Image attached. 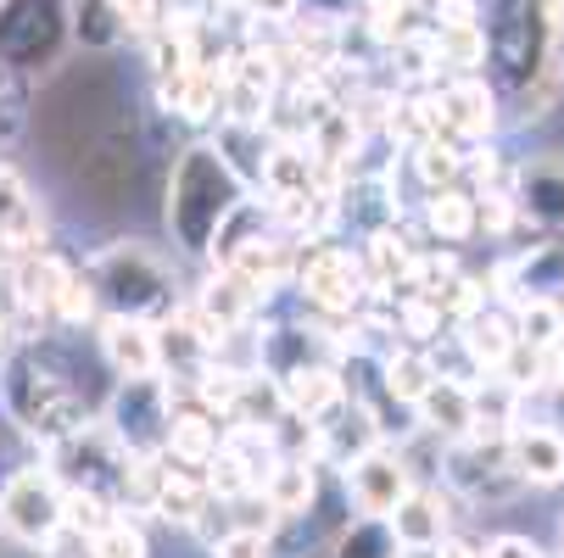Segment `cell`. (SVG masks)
<instances>
[{
	"mask_svg": "<svg viewBox=\"0 0 564 558\" xmlns=\"http://www.w3.org/2000/svg\"><path fill=\"white\" fill-rule=\"evenodd\" d=\"M7 341H12V336H7V325H0V352H7Z\"/></svg>",
	"mask_w": 564,
	"mask_h": 558,
	"instance_id": "obj_37",
	"label": "cell"
},
{
	"mask_svg": "<svg viewBox=\"0 0 564 558\" xmlns=\"http://www.w3.org/2000/svg\"><path fill=\"white\" fill-rule=\"evenodd\" d=\"M391 558H436V552H431V547H397Z\"/></svg>",
	"mask_w": 564,
	"mask_h": 558,
	"instance_id": "obj_35",
	"label": "cell"
},
{
	"mask_svg": "<svg viewBox=\"0 0 564 558\" xmlns=\"http://www.w3.org/2000/svg\"><path fill=\"white\" fill-rule=\"evenodd\" d=\"M191 302L213 318L218 330H229V336H235V330H252V325H258V313L269 307V296H263V291H252L247 280L229 274V269H213V280H207Z\"/></svg>",
	"mask_w": 564,
	"mask_h": 558,
	"instance_id": "obj_19",
	"label": "cell"
},
{
	"mask_svg": "<svg viewBox=\"0 0 564 558\" xmlns=\"http://www.w3.org/2000/svg\"><path fill=\"white\" fill-rule=\"evenodd\" d=\"M0 403H7V414L40 441H62L73 430H85L96 419V396H90V380L85 369H78L73 358H62L56 341H23L7 369H0Z\"/></svg>",
	"mask_w": 564,
	"mask_h": 558,
	"instance_id": "obj_1",
	"label": "cell"
},
{
	"mask_svg": "<svg viewBox=\"0 0 564 558\" xmlns=\"http://www.w3.org/2000/svg\"><path fill=\"white\" fill-rule=\"evenodd\" d=\"M318 469H325L318 458H274V469L258 486V497L269 503L274 519H302L318 508V492H325V474Z\"/></svg>",
	"mask_w": 564,
	"mask_h": 558,
	"instance_id": "obj_16",
	"label": "cell"
},
{
	"mask_svg": "<svg viewBox=\"0 0 564 558\" xmlns=\"http://www.w3.org/2000/svg\"><path fill=\"white\" fill-rule=\"evenodd\" d=\"M431 552H436V558H487V536L453 525V530H442V541H436Z\"/></svg>",
	"mask_w": 564,
	"mask_h": 558,
	"instance_id": "obj_33",
	"label": "cell"
},
{
	"mask_svg": "<svg viewBox=\"0 0 564 558\" xmlns=\"http://www.w3.org/2000/svg\"><path fill=\"white\" fill-rule=\"evenodd\" d=\"M291 291L318 318H352L369 302V274H364V258L352 247H336L325 234V241H302L296 247Z\"/></svg>",
	"mask_w": 564,
	"mask_h": 558,
	"instance_id": "obj_4",
	"label": "cell"
},
{
	"mask_svg": "<svg viewBox=\"0 0 564 558\" xmlns=\"http://www.w3.org/2000/svg\"><path fill=\"white\" fill-rule=\"evenodd\" d=\"M112 12L123 23L129 40H151V34H163L169 29V12H174V0H112Z\"/></svg>",
	"mask_w": 564,
	"mask_h": 558,
	"instance_id": "obj_29",
	"label": "cell"
},
{
	"mask_svg": "<svg viewBox=\"0 0 564 558\" xmlns=\"http://www.w3.org/2000/svg\"><path fill=\"white\" fill-rule=\"evenodd\" d=\"M509 201H514V234L536 229L564 241V151H542L509 168Z\"/></svg>",
	"mask_w": 564,
	"mask_h": 558,
	"instance_id": "obj_10",
	"label": "cell"
},
{
	"mask_svg": "<svg viewBox=\"0 0 564 558\" xmlns=\"http://www.w3.org/2000/svg\"><path fill=\"white\" fill-rule=\"evenodd\" d=\"M431 112H436V134H447L453 145H487L498 134V90L487 85V73H458V78H436L425 90Z\"/></svg>",
	"mask_w": 564,
	"mask_h": 558,
	"instance_id": "obj_9",
	"label": "cell"
},
{
	"mask_svg": "<svg viewBox=\"0 0 564 558\" xmlns=\"http://www.w3.org/2000/svg\"><path fill=\"white\" fill-rule=\"evenodd\" d=\"M252 190L229 174V163L213 151V140H196L174 156L169 174V234L185 258H207L213 234L224 229V218L247 201Z\"/></svg>",
	"mask_w": 564,
	"mask_h": 558,
	"instance_id": "obj_2",
	"label": "cell"
},
{
	"mask_svg": "<svg viewBox=\"0 0 564 558\" xmlns=\"http://www.w3.org/2000/svg\"><path fill=\"white\" fill-rule=\"evenodd\" d=\"M224 447V419H213L207 408H196V403H180L174 396V419H169V458H180V463H207L213 452Z\"/></svg>",
	"mask_w": 564,
	"mask_h": 558,
	"instance_id": "obj_21",
	"label": "cell"
},
{
	"mask_svg": "<svg viewBox=\"0 0 564 558\" xmlns=\"http://www.w3.org/2000/svg\"><path fill=\"white\" fill-rule=\"evenodd\" d=\"M509 313H514V341L520 347L553 352L564 341V302H553V296H520V302H509Z\"/></svg>",
	"mask_w": 564,
	"mask_h": 558,
	"instance_id": "obj_23",
	"label": "cell"
},
{
	"mask_svg": "<svg viewBox=\"0 0 564 558\" xmlns=\"http://www.w3.org/2000/svg\"><path fill=\"white\" fill-rule=\"evenodd\" d=\"M414 486H420V474L397 441H380V447L358 452L352 463H341V492L358 508V519H386Z\"/></svg>",
	"mask_w": 564,
	"mask_h": 558,
	"instance_id": "obj_8",
	"label": "cell"
},
{
	"mask_svg": "<svg viewBox=\"0 0 564 558\" xmlns=\"http://www.w3.org/2000/svg\"><path fill=\"white\" fill-rule=\"evenodd\" d=\"M409 168H414V179H420L425 196L431 190H447V185L464 179V145H453L447 134H431V140H420L409 151Z\"/></svg>",
	"mask_w": 564,
	"mask_h": 558,
	"instance_id": "obj_24",
	"label": "cell"
},
{
	"mask_svg": "<svg viewBox=\"0 0 564 558\" xmlns=\"http://www.w3.org/2000/svg\"><path fill=\"white\" fill-rule=\"evenodd\" d=\"M420 223H425V234L436 247H469L475 241V190H464V185H447V190H431L425 201H420Z\"/></svg>",
	"mask_w": 564,
	"mask_h": 558,
	"instance_id": "obj_20",
	"label": "cell"
},
{
	"mask_svg": "<svg viewBox=\"0 0 564 558\" xmlns=\"http://www.w3.org/2000/svg\"><path fill=\"white\" fill-rule=\"evenodd\" d=\"M67 40V0H0V67L7 73H51Z\"/></svg>",
	"mask_w": 564,
	"mask_h": 558,
	"instance_id": "obj_5",
	"label": "cell"
},
{
	"mask_svg": "<svg viewBox=\"0 0 564 558\" xmlns=\"http://www.w3.org/2000/svg\"><path fill=\"white\" fill-rule=\"evenodd\" d=\"M431 45H436V67H442V78H458V73H480V67H487V34H480V23H464V29H431Z\"/></svg>",
	"mask_w": 564,
	"mask_h": 558,
	"instance_id": "obj_26",
	"label": "cell"
},
{
	"mask_svg": "<svg viewBox=\"0 0 564 558\" xmlns=\"http://www.w3.org/2000/svg\"><path fill=\"white\" fill-rule=\"evenodd\" d=\"M409 419H414V436H431V441H458V436H469V385L436 374V380L425 385V396L409 408Z\"/></svg>",
	"mask_w": 564,
	"mask_h": 558,
	"instance_id": "obj_18",
	"label": "cell"
},
{
	"mask_svg": "<svg viewBox=\"0 0 564 558\" xmlns=\"http://www.w3.org/2000/svg\"><path fill=\"white\" fill-rule=\"evenodd\" d=\"M67 34L85 51H118L129 40L118 12H112V0H73V7H67Z\"/></svg>",
	"mask_w": 564,
	"mask_h": 558,
	"instance_id": "obj_25",
	"label": "cell"
},
{
	"mask_svg": "<svg viewBox=\"0 0 564 558\" xmlns=\"http://www.w3.org/2000/svg\"><path fill=\"white\" fill-rule=\"evenodd\" d=\"M558 436H564V391H553V419H547Z\"/></svg>",
	"mask_w": 564,
	"mask_h": 558,
	"instance_id": "obj_34",
	"label": "cell"
},
{
	"mask_svg": "<svg viewBox=\"0 0 564 558\" xmlns=\"http://www.w3.org/2000/svg\"><path fill=\"white\" fill-rule=\"evenodd\" d=\"M96 358L118 380H151L156 369H163V358H156V325H145V318L101 313L96 318Z\"/></svg>",
	"mask_w": 564,
	"mask_h": 558,
	"instance_id": "obj_12",
	"label": "cell"
},
{
	"mask_svg": "<svg viewBox=\"0 0 564 558\" xmlns=\"http://www.w3.org/2000/svg\"><path fill=\"white\" fill-rule=\"evenodd\" d=\"M431 380H436V352H420V347L380 352V385H386V396L397 408H414Z\"/></svg>",
	"mask_w": 564,
	"mask_h": 558,
	"instance_id": "obj_22",
	"label": "cell"
},
{
	"mask_svg": "<svg viewBox=\"0 0 564 558\" xmlns=\"http://www.w3.org/2000/svg\"><path fill=\"white\" fill-rule=\"evenodd\" d=\"M62 530V481L51 463H23L0 481V536L18 547H45Z\"/></svg>",
	"mask_w": 564,
	"mask_h": 558,
	"instance_id": "obj_7",
	"label": "cell"
},
{
	"mask_svg": "<svg viewBox=\"0 0 564 558\" xmlns=\"http://www.w3.org/2000/svg\"><path fill=\"white\" fill-rule=\"evenodd\" d=\"M169 419H174V391L163 385V374L151 380H118V391L107 396L101 425L118 436V447L129 458H156L169 447Z\"/></svg>",
	"mask_w": 564,
	"mask_h": 558,
	"instance_id": "obj_6",
	"label": "cell"
},
{
	"mask_svg": "<svg viewBox=\"0 0 564 558\" xmlns=\"http://www.w3.org/2000/svg\"><path fill=\"white\" fill-rule=\"evenodd\" d=\"M558 558H564V519H558Z\"/></svg>",
	"mask_w": 564,
	"mask_h": 558,
	"instance_id": "obj_36",
	"label": "cell"
},
{
	"mask_svg": "<svg viewBox=\"0 0 564 558\" xmlns=\"http://www.w3.org/2000/svg\"><path fill=\"white\" fill-rule=\"evenodd\" d=\"M391 552H397V541L386 536L380 519H352V525H341V536L330 541L325 558H391Z\"/></svg>",
	"mask_w": 564,
	"mask_h": 558,
	"instance_id": "obj_28",
	"label": "cell"
},
{
	"mask_svg": "<svg viewBox=\"0 0 564 558\" xmlns=\"http://www.w3.org/2000/svg\"><path fill=\"white\" fill-rule=\"evenodd\" d=\"M453 341H458V352L469 358L475 374H498V363L514 352V313L503 302L475 307L469 318H458V325H453Z\"/></svg>",
	"mask_w": 564,
	"mask_h": 558,
	"instance_id": "obj_15",
	"label": "cell"
},
{
	"mask_svg": "<svg viewBox=\"0 0 564 558\" xmlns=\"http://www.w3.org/2000/svg\"><path fill=\"white\" fill-rule=\"evenodd\" d=\"M23 207H34V190H29V179L12 168V163H0V229H7Z\"/></svg>",
	"mask_w": 564,
	"mask_h": 558,
	"instance_id": "obj_30",
	"label": "cell"
},
{
	"mask_svg": "<svg viewBox=\"0 0 564 558\" xmlns=\"http://www.w3.org/2000/svg\"><path fill=\"white\" fill-rule=\"evenodd\" d=\"M274 385H280L285 414H296V419H307V425H318L325 414H336V408L347 403V385H341V369H336V363L291 369V374H280Z\"/></svg>",
	"mask_w": 564,
	"mask_h": 558,
	"instance_id": "obj_17",
	"label": "cell"
},
{
	"mask_svg": "<svg viewBox=\"0 0 564 558\" xmlns=\"http://www.w3.org/2000/svg\"><path fill=\"white\" fill-rule=\"evenodd\" d=\"M85 547H90V558H151V536L134 514H112Z\"/></svg>",
	"mask_w": 564,
	"mask_h": 558,
	"instance_id": "obj_27",
	"label": "cell"
},
{
	"mask_svg": "<svg viewBox=\"0 0 564 558\" xmlns=\"http://www.w3.org/2000/svg\"><path fill=\"white\" fill-rule=\"evenodd\" d=\"M218 508H224V503H213L207 474H202L196 463H180V458H169V452H156L145 514H156L163 525H180V530H207V519H213Z\"/></svg>",
	"mask_w": 564,
	"mask_h": 558,
	"instance_id": "obj_11",
	"label": "cell"
},
{
	"mask_svg": "<svg viewBox=\"0 0 564 558\" xmlns=\"http://www.w3.org/2000/svg\"><path fill=\"white\" fill-rule=\"evenodd\" d=\"M213 558H269V536H263V530L229 525V530L213 541Z\"/></svg>",
	"mask_w": 564,
	"mask_h": 558,
	"instance_id": "obj_31",
	"label": "cell"
},
{
	"mask_svg": "<svg viewBox=\"0 0 564 558\" xmlns=\"http://www.w3.org/2000/svg\"><path fill=\"white\" fill-rule=\"evenodd\" d=\"M509 469L520 474V486H531V492L564 486V436H558L547 419L531 425V419L520 414L514 430H509Z\"/></svg>",
	"mask_w": 564,
	"mask_h": 558,
	"instance_id": "obj_13",
	"label": "cell"
},
{
	"mask_svg": "<svg viewBox=\"0 0 564 558\" xmlns=\"http://www.w3.org/2000/svg\"><path fill=\"white\" fill-rule=\"evenodd\" d=\"M453 503L458 497L447 486H414L380 525H386V536L397 547H436L442 530H453Z\"/></svg>",
	"mask_w": 564,
	"mask_h": 558,
	"instance_id": "obj_14",
	"label": "cell"
},
{
	"mask_svg": "<svg viewBox=\"0 0 564 558\" xmlns=\"http://www.w3.org/2000/svg\"><path fill=\"white\" fill-rule=\"evenodd\" d=\"M78 274L90 280L96 307H101V313H118V318H145V325H163V318L185 302L174 263L156 252V247H145V241H112V247H101L90 263H78Z\"/></svg>",
	"mask_w": 564,
	"mask_h": 558,
	"instance_id": "obj_3",
	"label": "cell"
},
{
	"mask_svg": "<svg viewBox=\"0 0 564 558\" xmlns=\"http://www.w3.org/2000/svg\"><path fill=\"white\" fill-rule=\"evenodd\" d=\"M487 558H547V552L525 530H498V536H487Z\"/></svg>",
	"mask_w": 564,
	"mask_h": 558,
	"instance_id": "obj_32",
	"label": "cell"
}]
</instances>
